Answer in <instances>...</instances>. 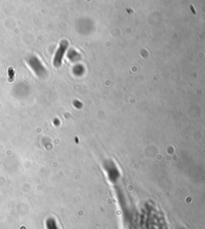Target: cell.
I'll list each match as a JSON object with an SVG mask.
<instances>
[{"mask_svg": "<svg viewBox=\"0 0 205 229\" xmlns=\"http://www.w3.org/2000/svg\"><path fill=\"white\" fill-rule=\"evenodd\" d=\"M68 46V43L66 41H62L60 43L59 48H58L56 54L55 55V59H54V66L55 67H59L62 63V60H63V55H64L65 51H66V48Z\"/></svg>", "mask_w": 205, "mask_h": 229, "instance_id": "obj_1", "label": "cell"}, {"mask_svg": "<svg viewBox=\"0 0 205 229\" xmlns=\"http://www.w3.org/2000/svg\"><path fill=\"white\" fill-rule=\"evenodd\" d=\"M7 77L8 81L13 82L15 80V70L12 67H9L7 70Z\"/></svg>", "mask_w": 205, "mask_h": 229, "instance_id": "obj_2", "label": "cell"}]
</instances>
